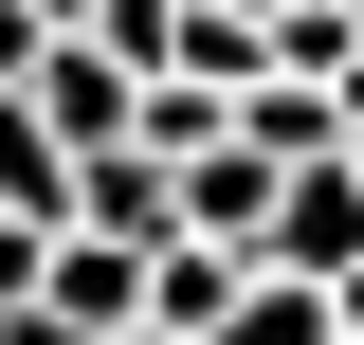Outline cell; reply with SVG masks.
<instances>
[{"mask_svg": "<svg viewBox=\"0 0 364 345\" xmlns=\"http://www.w3.org/2000/svg\"><path fill=\"white\" fill-rule=\"evenodd\" d=\"M18 91H37V128L73 146V164H91V146H146V73H128L109 37H55V55H37Z\"/></svg>", "mask_w": 364, "mask_h": 345, "instance_id": "6da1fadb", "label": "cell"}, {"mask_svg": "<svg viewBox=\"0 0 364 345\" xmlns=\"http://www.w3.org/2000/svg\"><path fill=\"white\" fill-rule=\"evenodd\" d=\"M273 273H310V291L364 273V146H346V164H291V200H273Z\"/></svg>", "mask_w": 364, "mask_h": 345, "instance_id": "3957f363", "label": "cell"}, {"mask_svg": "<svg viewBox=\"0 0 364 345\" xmlns=\"http://www.w3.org/2000/svg\"><path fill=\"white\" fill-rule=\"evenodd\" d=\"M346 146H364V55H346Z\"/></svg>", "mask_w": 364, "mask_h": 345, "instance_id": "8fae6325", "label": "cell"}, {"mask_svg": "<svg viewBox=\"0 0 364 345\" xmlns=\"http://www.w3.org/2000/svg\"><path fill=\"white\" fill-rule=\"evenodd\" d=\"M73 236H128V255H164V236H182V164H164V146H91Z\"/></svg>", "mask_w": 364, "mask_h": 345, "instance_id": "277c9868", "label": "cell"}, {"mask_svg": "<svg viewBox=\"0 0 364 345\" xmlns=\"http://www.w3.org/2000/svg\"><path fill=\"white\" fill-rule=\"evenodd\" d=\"M219 18H310V0H219Z\"/></svg>", "mask_w": 364, "mask_h": 345, "instance_id": "30bf717a", "label": "cell"}, {"mask_svg": "<svg viewBox=\"0 0 364 345\" xmlns=\"http://www.w3.org/2000/svg\"><path fill=\"white\" fill-rule=\"evenodd\" d=\"M219 345H346V309L310 291V273H255V291H237V327Z\"/></svg>", "mask_w": 364, "mask_h": 345, "instance_id": "52a82bcc", "label": "cell"}, {"mask_svg": "<svg viewBox=\"0 0 364 345\" xmlns=\"http://www.w3.org/2000/svg\"><path fill=\"white\" fill-rule=\"evenodd\" d=\"M128 345H182V327H128Z\"/></svg>", "mask_w": 364, "mask_h": 345, "instance_id": "7c38bea8", "label": "cell"}, {"mask_svg": "<svg viewBox=\"0 0 364 345\" xmlns=\"http://www.w3.org/2000/svg\"><path fill=\"white\" fill-rule=\"evenodd\" d=\"M182 18H200V0H91V37L128 55V73H146V91H164V73H182Z\"/></svg>", "mask_w": 364, "mask_h": 345, "instance_id": "ba28073f", "label": "cell"}, {"mask_svg": "<svg viewBox=\"0 0 364 345\" xmlns=\"http://www.w3.org/2000/svg\"><path fill=\"white\" fill-rule=\"evenodd\" d=\"M273 200H291V164H273V146H200V164H182V236H219V255H255L273 273Z\"/></svg>", "mask_w": 364, "mask_h": 345, "instance_id": "7a4b0ae2", "label": "cell"}, {"mask_svg": "<svg viewBox=\"0 0 364 345\" xmlns=\"http://www.w3.org/2000/svg\"><path fill=\"white\" fill-rule=\"evenodd\" d=\"M37 55H55V18H37V0H0V91L37 73Z\"/></svg>", "mask_w": 364, "mask_h": 345, "instance_id": "9c48e42d", "label": "cell"}, {"mask_svg": "<svg viewBox=\"0 0 364 345\" xmlns=\"http://www.w3.org/2000/svg\"><path fill=\"white\" fill-rule=\"evenodd\" d=\"M73 182H91V164L37 128V91H0V218H55V236H73Z\"/></svg>", "mask_w": 364, "mask_h": 345, "instance_id": "8992f818", "label": "cell"}, {"mask_svg": "<svg viewBox=\"0 0 364 345\" xmlns=\"http://www.w3.org/2000/svg\"><path fill=\"white\" fill-rule=\"evenodd\" d=\"M237 291H255V255H219V236H164V273H146V327L219 345V327H237Z\"/></svg>", "mask_w": 364, "mask_h": 345, "instance_id": "5b68a950", "label": "cell"}]
</instances>
